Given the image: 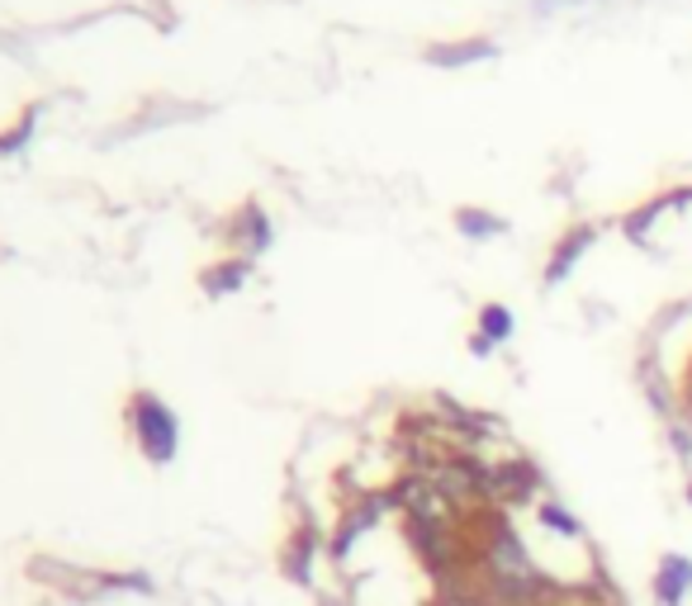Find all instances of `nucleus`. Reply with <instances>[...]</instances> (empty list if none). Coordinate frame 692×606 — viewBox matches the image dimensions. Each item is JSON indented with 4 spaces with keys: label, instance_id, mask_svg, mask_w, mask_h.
I'll list each match as a JSON object with an SVG mask.
<instances>
[{
    "label": "nucleus",
    "instance_id": "obj_1",
    "mask_svg": "<svg viewBox=\"0 0 692 606\" xmlns=\"http://www.w3.org/2000/svg\"><path fill=\"white\" fill-rule=\"evenodd\" d=\"M484 545H480V573H484V593L494 606H545L551 597V583L545 573L531 564V550L522 545V536L512 531L508 516L488 512L484 516Z\"/></svg>",
    "mask_w": 692,
    "mask_h": 606
},
{
    "label": "nucleus",
    "instance_id": "obj_2",
    "mask_svg": "<svg viewBox=\"0 0 692 606\" xmlns=\"http://www.w3.org/2000/svg\"><path fill=\"white\" fill-rule=\"evenodd\" d=\"M389 502L408 512V522L460 526V508H455V502L441 493V483L431 479L427 469H417V474H403V479L394 483V493H389Z\"/></svg>",
    "mask_w": 692,
    "mask_h": 606
},
{
    "label": "nucleus",
    "instance_id": "obj_3",
    "mask_svg": "<svg viewBox=\"0 0 692 606\" xmlns=\"http://www.w3.org/2000/svg\"><path fill=\"white\" fill-rule=\"evenodd\" d=\"M408 545L417 550V559L437 573V579H451V573L465 569V545H460V526H431V522H408Z\"/></svg>",
    "mask_w": 692,
    "mask_h": 606
},
{
    "label": "nucleus",
    "instance_id": "obj_4",
    "mask_svg": "<svg viewBox=\"0 0 692 606\" xmlns=\"http://www.w3.org/2000/svg\"><path fill=\"white\" fill-rule=\"evenodd\" d=\"M134 427H138V445H142V455H148V459L166 465V459L176 455L181 427H176V417H171V408H166L162 398L142 394V398L134 403Z\"/></svg>",
    "mask_w": 692,
    "mask_h": 606
},
{
    "label": "nucleus",
    "instance_id": "obj_5",
    "mask_svg": "<svg viewBox=\"0 0 692 606\" xmlns=\"http://www.w3.org/2000/svg\"><path fill=\"white\" fill-rule=\"evenodd\" d=\"M537 483H541V474H537L531 459H503V465L494 469V502H503V508L531 502L537 498Z\"/></svg>",
    "mask_w": 692,
    "mask_h": 606
},
{
    "label": "nucleus",
    "instance_id": "obj_6",
    "mask_svg": "<svg viewBox=\"0 0 692 606\" xmlns=\"http://www.w3.org/2000/svg\"><path fill=\"white\" fill-rule=\"evenodd\" d=\"M692 593V559L688 555H665L655 569V597L659 606H683V597Z\"/></svg>",
    "mask_w": 692,
    "mask_h": 606
},
{
    "label": "nucleus",
    "instance_id": "obj_7",
    "mask_svg": "<svg viewBox=\"0 0 692 606\" xmlns=\"http://www.w3.org/2000/svg\"><path fill=\"white\" fill-rule=\"evenodd\" d=\"M537 522L545 531H555V536H565V540H584V522L574 512H565L560 502H541L537 508Z\"/></svg>",
    "mask_w": 692,
    "mask_h": 606
},
{
    "label": "nucleus",
    "instance_id": "obj_8",
    "mask_svg": "<svg viewBox=\"0 0 692 606\" xmlns=\"http://www.w3.org/2000/svg\"><path fill=\"white\" fill-rule=\"evenodd\" d=\"M588 242H593V233H588V228H579V233H569L565 242H560L555 261L545 266V280H551V284H560V280H565V276H569V266H574V256H579V252L588 247Z\"/></svg>",
    "mask_w": 692,
    "mask_h": 606
},
{
    "label": "nucleus",
    "instance_id": "obj_9",
    "mask_svg": "<svg viewBox=\"0 0 692 606\" xmlns=\"http://www.w3.org/2000/svg\"><path fill=\"white\" fill-rule=\"evenodd\" d=\"M480 337H488V341H508L512 337V313L503 308V303H488V308L480 313Z\"/></svg>",
    "mask_w": 692,
    "mask_h": 606
},
{
    "label": "nucleus",
    "instance_id": "obj_10",
    "mask_svg": "<svg viewBox=\"0 0 692 606\" xmlns=\"http://www.w3.org/2000/svg\"><path fill=\"white\" fill-rule=\"evenodd\" d=\"M242 280H247V266H223V276H209L205 284L214 294H228V290H238Z\"/></svg>",
    "mask_w": 692,
    "mask_h": 606
},
{
    "label": "nucleus",
    "instance_id": "obj_11",
    "mask_svg": "<svg viewBox=\"0 0 692 606\" xmlns=\"http://www.w3.org/2000/svg\"><path fill=\"white\" fill-rule=\"evenodd\" d=\"M494 48L488 43H474V48H455V53H431V62H470V57H488Z\"/></svg>",
    "mask_w": 692,
    "mask_h": 606
},
{
    "label": "nucleus",
    "instance_id": "obj_12",
    "mask_svg": "<svg viewBox=\"0 0 692 606\" xmlns=\"http://www.w3.org/2000/svg\"><path fill=\"white\" fill-rule=\"evenodd\" d=\"M460 228H470L474 237H488V233H498V223L488 219V213H460Z\"/></svg>",
    "mask_w": 692,
    "mask_h": 606
},
{
    "label": "nucleus",
    "instance_id": "obj_13",
    "mask_svg": "<svg viewBox=\"0 0 692 606\" xmlns=\"http://www.w3.org/2000/svg\"><path fill=\"white\" fill-rule=\"evenodd\" d=\"M28 133H34V114H24V124H20V128H14V133H10V138H0V156H5V152H14V148H20V142H24Z\"/></svg>",
    "mask_w": 692,
    "mask_h": 606
},
{
    "label": "nucleus",
    "instance_id": "obj_14",
    "mask_svg": "<svg viewBox=\"0 0 692 606\" xmlns=\"http://www.w3.org/2000/svg\"><path fill=\"white\" fill-rule=\"evenodd\" d=\"M437 606H494V602L480 597V593H441Z\"/></svg>",
    "mask_w": 692,
    "mask_h": 606
},
{
    "label": "nucleus",
    "instance_id": "obj_15",
    "mask_svg": "<svg viewBox=\"0 0 692 606\" xmlns=\"http://www.w3.org/2000/svg\"><path fill=\"white\" fill-rule=\"evenodd\" d=\"M688 502H692V483H688Z\"/></svg>",
    "mask_w": 692,
    "mask_h": 606
}]
</instances>
